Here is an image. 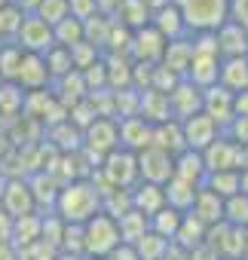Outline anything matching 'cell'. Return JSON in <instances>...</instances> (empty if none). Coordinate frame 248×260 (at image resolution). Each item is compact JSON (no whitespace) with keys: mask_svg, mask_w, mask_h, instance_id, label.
Wrapping results in <instances>:
<instances>
[{"mask_svg":"<svg viewBox=\"0 0 248 260\" xmlns=\"http://www.w3.org/2000/svg\"><path fill=\"white\" fill-rule=\"evenodd\" d=\"M10 236H13V217L0 211V242H10Z\"/></svg>","mask_w":248,"mask_h":260,"instance_id":"11a10c76","label":"cell"},{"mask_svg":"<svg viewBox=\"0 0 248 260\" xmlns=\"http://www.w3.org/2000/svg\"><path fill=\"white\" fill-rule=\"evenodd\" d=\"M150 147H160V150H166L169 156L184 153L187 147H184V135H181V122L169 119V122L153 125V132H150Z\"/></svg>","mask_w":248,"mask_h":260,"instance_id":"d4e9b609","label":"cell"},{"mask_svg":"<svg viewBox=\"0 0 248 260\" xmlns=\"http://www.w3.org/2000/svg\"><path fill=\"white\" fill-rule=\"evenodd\" d=\"M83 74V83H86V92H98V89H107V74H104V61L98 58L92 68L80 71Z\"/></svg>","mask_w":248,"mask_h":260,"instance_id":"7dc6e473","label":"cell"},{"mask_svg":"<svg viewBox=\"0 0 248 260\" xmlns=\"http://www.w3.org/2000/svg\"><path fill=\"white\" fill-rule=\"evenodd\" d=\"M239 193H242V196H248V169H245V172H239Z\"/></svg>","mask_w":248,"mask_h":260,"instance_id":"680465c9","label":"cell"},{"mask_svg":"<svg viewBox=\"0 0 248 260\" xmlns=\"http://www.w3.org/2000/svg\"><path fill=\"white\" fill-rule=\"evenodd\" d=\"M233 116H248V89L233 95Z\"/></svg>","mask_w":248,"mask_h":260,"instance_id":"db71d44e","label":"cell"},{"mask_svg":"<svg viewBox=\"0 0 248 260\" xmlns=\"http://www.w3.org/2000/svg\"><path fill=\"white\" fill-rule=\"evenodd\" d=\"M205 175H208V172H205L199 153L184 150V153L175 156V178H181V181H187V184H193V187H202V184H205Z\"/></svg>","mask_w":248,"mask_h":260,"instance_id":"83f0119b","label":"cell"},{"mask_svg":"<svg viewBox=\"0 0 248 260\" xmlns=\"http://www.w3.org/2000/svg\"><path fill=\"white\" fill-rule=\"evenodd\" d=\"M116 245H119V230H116V220L110 214L98 211L95 217H89L83 223V257L104 260Z\"/></svg>","mask_w":248,"mask_h":260,"instance_id":"3957f363","label":"cell"},{"mask_svg":"<svg viewBox=\"0 0 248 260\" xmlns=\"http://www.w3.org/2000/svg\"><path fill=\"white\" fill-rule=\"evenodd\" d=\"M0 211H4L7 217H13V220L37 211L31 187H28L25 178H7V181H0Z\"/></svg>","mask_w":248,"mask_h":260,"instance_id":"ba28073f","label":"cell"},{"mask_svg":"<svg viewBox=\"0 0 248 260\" xmlns=\"http://www.w3.org/2000/svg\"><path fill=\"white\" fill-rule=\"evenodd\" d=\"M101 211V193L95 190V184L89 178H77V181H68L58 187V196H55V205H52V214L61 217L65 223H74V226H83L89 217H95Z\"/></svg>","mask_w":248,"mask_h":260,"instance_id":"6da1fadb","label":"cell"},{"mask_svg":"<svg viewBox=\"0 0 248 260\" xmlns=\"http://www.w3.org/2000/svg\"><path fill=\"white\" fill-rule=\"evenodd\" d=\"M13 4V0H0V10H4V7H10Z\"/></svg>","mask_w":248,"mask_h":260,"instance_id":"94428289","label":"cell"},{"mask_svg":"<svg viewBox=\"0 0 248 260\" xmlns=\"http://www.w3.org/2000/svg\"><path fill=\"white\" fill-rule=\"evenodd\" d=\"M150 25H153L166 40H181V37H187V25H184L178 7H172V4L163 7V10H157V13L150 16Z\"/></svg>","mask_w":248,"mask_h":260,"instance_id":"4316f807","label":"cell"},{"mask_svg":"<svg viewBox=\"0 0 248 260\" xmlns=\"http://www.w3.org/2000/svg\"><path fill=\"white\" fill-rule=\"evenodd\" d=\"M190 46H193V55H211V58H221V55H218V40H214V31H199V34H190Z\"/></svg>","mask_w":248,"mask_h":260,"instance_id":"bcb514c9","label":"cell"},{"mask_svg":"<svg viewBox=\"0 0 248 260\" xmlns=\"http://www.w3.org/2000/svg\"><path fill=\"white\" fill-rule=\"evenodd\" d=\"M181 135H184V147H187V150L202 153V150H205L218 135H224V132H221V128L199 110V113H193L190 119L181 122Z\"/></svg>","mask_w":248,"mask_h":260,"instance_id":"8fae6325","label":"cell"},{"mask_svg":"<svg viewBox=\"0 0 248 260\" xmlns=\"http://www.w3.org/2000/svg\"><path fill=\"white\" fill-rule=\"evenodd\" d=\"M52 95H55V101L65 107V110H71L74 104H80L89 92H86V83H83V74L80 71H71V74H65L61 80H55L52 86Z\"/></svg>","mask_w":248,"mask_h":260,"instance_id":"7402d4cb","label":"cell"},{"mask_svg":"<svg viewBox=\"0 0 248 260\" xmlns=\"http://www.w3.org/2000/svg\"><path fill=\"white\" fill-rule=\"evenodd\" d=\"M55 260H89V257H83V254H55Z\"/></svg>","mask_w":248,"mask_h":260,"instance_id":"91938a15","label":"cell"},{"mask_svg":"<svg viewBox=\"0 0 248 260\" xmlns=\"http://www.w3.org/2000/svg\"><path fill=\"white\" fill-rule=\"evenodd\" d=\"M116 132H119V147H122V150L141 153L144 147H150V132H153V125L144 122L141 116H129V119H119V122H116Z\"/></svg>","mask_w":248,"mask_h":260,"instance_id":"9a60e30c","label":"cell"},{"mask_svg":"<svg viewBox=\"0 0 248 260\" xmlns=\"http://www.w3.org/2000/svg\"><path fill=\"white\" fill-rule=\"evenodd\" d=\"M163 205H166V193H163V187H157V184H144V181H138V184L132 187V208L141 211L144 217H153Z\"/></svg>","mask_w":248,"mask_h":260,"instance_id":"484cf974","label":"cell"},{"mask_svg":"<svg viewBox=\"0 0 248 260\" xmlns=\"http://www.w3.org/2000/svg\"><path fill=\"white\" fill-rule=\"evenodd\" d=\"M43 64H46V71H49V80H52V83L74 71V64H71V52H68L65 46H52V49L43 55Z\"/></svg>","mask_w":248,"mask_h":260,"instance_id":"f35d334b","label":"cell"},{"mask_svg":"<svg viewBox=\"0 0 248 260\" xmlns=\"http://www.w3.org/2000/svg\"><path fill=\"white\" fill-rule=\"evenodd\" d=\"M190 61H193V46H190V34H187V37H181V40H169V43H166V52H163V61H160V64L169 68L178 80H184Z\"/></svg>","mask_w":248,"mask_h":260,"instance_id":"44dd1931","label":"cell"},{"mask_svg":"<svg viewBox=\"0 0 248 260\" xmlns=\"http://www.w3.org/2000/svg\"><path fill=\"white\" fill-rule=\"evenodd\" d=\"M13 248H28L34 242H40V214H25L13 220V236H10Z\"/></svg>","mask_w":248,"mask_h":260,"instance_id":"1f68e13d","label":"cell"},{"mask_svg":"<svg viewBox=\"0 0 248 260\" xmlns=\"http://www.w3.org/2000/svg\"><path fill=\"white\" fill-rule=\"evenodd\" d=\"M205 233H208V226H205L202 220H196L193 214H184L172 245H178V248H184V251H193V248H199V245L205 242Z\"/></svg>","mask_w":248,"mask_h":260,"instance_id":"f1b7e54d","label":"cell"},{"mask_svg":"<svg viewBox=\"0 0 248 260\" xmlns=\"http://www.w3.org/2000/svg\"><path fill=\"white\" fill-rule=\"evenodd\" d=\"M172 7H178L187 34L218 31L230 19V0H172Z\"/></svg>","mask_w":248,"mask_h":260,"instance_id":"7a4b0ae2","label":"cell"},{"mask_svg":"<svg viewBox=\"0 0 248 260\" xmlns=\"http://www.w3.org/2000/svg\"><path fill=\"white\" fill-rule=\"evenodd\" d=\"M98 178L107 184V187H119V190H132L138 184V156L116 147L113 153H107L101 159V166L95 169Z\"/></svg>","mask_w":248,"mask_h":260,"instance_id":"277c9868","label":"cell"},{"mask_svg":"<svg viewBox=\"0 0 248 260\" xmlns=\"http://www.w3.org/2000/svg\"><path fill=\"white\" fill-rule=\"evenodd\" d=\"M113 22L122 25V28H129V31H138V28L150 25V13L144 10L141 0H122L119 10H116V16H113Z\"/></svg>","mask_w":248,"mask_h":260,"instance_id":"d6a6232c","label":"cell"},{"mask_svg":"<svg viewBox=\"0 0 248 260\" xmlns=\"http://www.w3.org/2000/svg\"><path fill=\"white\" fill-rule=\"evenodd\" d=\"M181 211H175V208H169V205H163L153 217H147V226H150V233H157L160 239H166V242H175V233H178V226H181Z\"/></svg>","mask_w":248,"mask_h":260,"instance_id":"836d02e7","label":"cell"},{"mask_svg":"<svg viewBox=\"0 0 248 260\" xmlns=\"http://www.w3.org/2000/svg\"><path fill=\"white\" fill-rule=\"evenodd\" d=\"M218 71H221V58H211V55H193V61H190L184 80L202 92V89H208V86H218Z\"/></svg>","mask_w":248,"mask_h":260,"instance_id":"603a6c76","label":"cell"},{"mask_svg":"<svg viewBox=\"0 0 248 260\" xmlns=\"http://www.w3.org/2000/svg\"><path fill=\"white\" fill-rule=\"evenodd\" d=\"M22 10L19 7H4L0 10V43H13L16 40V31H19V25H22Z\"/></svg>","mask_w":248,"mask_h":260,"instance_id":"7bdbcfd3","label":"cell"},{"mask_svg":"<svg viewBox=\"0 0 248 260\" xmlns=\"http://www.w3.org/2000/svg\"><path fill=\"white\" fill-rule=\"evenodd\" d=\"M98 10H95V0H68V16L77 19V22H86L92 19Z\"/></svg>","mask_w":248,"mask_h":260,"instance_id":"681fc988","label":"cell"},{"mask_svg":"<svg viewBox=\"0 0 248 260\" xmlns=\"http://www.w3.org/2000/svg\"><path fill=\"white\" fill-rule=\"evenodd\" d=\"M224 223H230V226H245V230H248V196L236 193V196L224 199Z\"/></svg>","mask_w":248,"mask_h":260,"instance_id":"60d3db41","label":"cell"},{"mask_svg":"<svg viewBox=\"0 0 248 260\" xmlns=\"http://www.w3.org/2000/svg\"><path fill=\"white\" fill-rule=\"evenodd\" d=\"M25 92L16 83H0V116H16L22 113Z\"/></svg>","mask_w":248,"mask_h":260,"instance_id":"b9f144b4","label":"cell"},{"mask_svg":"<svg viewBox=\"0 0 248 260\" xmlns=\"http://www.w3.org/2000/svg\"><path fill=\"white\" fill-rule=\"evenodd\" d=\"M214 40H218V55H221V58L248 55V31L239 28V25L230 22V19L214 31Z\"/></svg>","mask_w":248,"mask_h":260,"instance_id":"2e32d148","label":"cell"},{"mask_svg":"<svg viewBox=\"0 0 248 260\" xmlns=\"http://www.w3.org/2000/svg\"><path fill=\"white\" fill-rule=\"evenodd\" d=\"M138 156V181L144 184H157V187H166L172 178H175V156H169L166 150L160 147H144Z\"/></svg>","mask_w":248,"mask_h":260,"instance_id":"52a82bcc","label":"cell"},{"mask_svg":"<svg viewBox=\"0 0 248 260\" xmlns=\"http://www.w3.org/2000/svg\"><path fill=\"white\" fill-rule=\"evenodd\" d=\"M138 116L150 125H160V122H169L172 119V110H169V95L166 92H157V89H144L138 92Z\"/></svg>","mask_w":248,"mask_h":260,"instance_id":"ffe728a7","label":"cell"},{"mask_svg":"<svg viewBox=\"0 0 248 260\" xmlns=\"http://www.w3.org/2000/svg\"><path fill=\"white\" fill-rule=\"evenodd\" d=\"M119 147V132H116V119L98 116L89 128H83V153H89L92 159H104L107 153H113Z\"/></svg>","mask_w":248,"mask_h":260,"instance_id":"5b68a950","label":"cell"},{"mask_svg":"<svg viewBox=\"0 0 248 260\" xmlns=\"http://www.w3.org/2000/svg\"><path fill=\"white\" fill-rule=\"evenodd\" d=\"M13 43H16L22 52H31V55H46V52L55 46V40H52V28H49L43 19H37L34 13L22 16V25H19Z\"/></svg>","mask_w":248,"mask_h":260,"instance_id":"8992f818","label":"cell"},{"mask_svg":"<svg viewBox=\"0 0 248 260\" xmlns=\"http://www.w3.org/2000/svg\"><path fill=\"white\" fill-rule=\"evenodd\" d=\"M119 4H122V0H95V10H98V16H104V19H113L116 10H119Z\"/></svg>","mask_w":248,"mask_h":260,"instance_id":"f5cc1de1","label":"cell"},{"mask_svg":"<svg viewBox=\"0 0 248 260\" xmlns=\"http://www.w3.org/2000/svg\"><path fill=\"white\" fill-rule=\"evenodd\" d=\"M68 52H71V64H74V71H86V68H92V64L101 58V52H98L95 46L83 43V40H80V43H74Z\"/></svg>","mask_w":248,"mask_h":260,"instance_id":"f6af8a7d","label":"cell"},{"mask_svg":"<svg viewBox=\"0 0 248 260\" xmlns=\"http://www.w3.org/2000/svg\"><path fill=\"white\" fill-rule=\"evenodd\" d=\"M22 49L16 43H0V83H13L16 71L22 64Z\"/></svg>","mask_w":248,"mask_h":260,"instance_id":"74e56055","label":"cell"},{"mask_svg":"<svg viewBox=\"0 0 248 260\" xmlns=\"http://www.w3.org/2000/svg\"><path fill=\"white\" fill-rule=\"evenodd\" d=\"M196 190H199V187H193V184H187V181H181V178H172V181L163 187V193H166V205L175 208V211H181V214H187L190 205H193Z\"/></svg>","mask_w":248,"mask_h":260,"instance_id":"f546056e","label":"cell"},{"mask_svg":"<svg viewBox=\"0 0 248 260\" xmlns=\"http://www.w3.org/2000/svg\"><path fill=\"white\" fill-rule=\"evenodd\" d=\"M230 22L248 31V0H230Z\"/></svg>","mask_w":248,"mask_h":260,"instance_id":"f907efd6","label":"cell"},{"mask_svg":"<svg viewBox=\"0 0 248 260\" xmlns=\"http://www.w3.org/2000/svg\"><path fill=\"white\" fill-rule=\"evenodd\" d=\"M116 230H119V242H122V245H135L150 226H147V217H144L141 211L129 208L126 214H119V217H116Z\"/></svg>","mask_w":248,"mask_h":260,"instance_id":"4dcf8cb0","label":"cell"},{"mask_svg":"<svg viewBox=\"0 0 248 260\" xmlns=\"http://www.w3.org/2000/svg\"><path fill=\"white\" fill-rule=\"evenodd\" d=\"M202 113L221 128V132H227V125L233 122V95L224 86L202 89Z\"/></svg>","mask_w":248,"mask_h":260,"instance_id":"7c38bea8","label":"cell"},{"mask_svg":"<svg viewBox=\"0 0 248 260\" xmlns=\"http://www.w3.org/2000/svg\"><path fill=\"white\" fill-rule=\"evenodd\" d=\"M169 245H172V242H166V239H160L157 233H150V230H147V233L132 245V248L138 251V260H163V257H166V251H169Z\"/></svg>","mask_w":248,"mask_h":260,"instance_id":"8d00e7d4","label":"cell"},{"mask_svg":"<svg viewBox=\"0 0 248 260\" xmlns=\"http://www.w3.org/2000/svg\"><path fill=\"white\" fill-rule=\"evenodd\" d=\"M218 86H224L230 95H239V92H245V89H248V55L221 58Z\"/></svg>","mask_w":248,"mask_h":260,"instance_id":"ac0fdd59","label":"cell"},{"mask_svg":"<svg viewBox=\"0 0 248 260\" xmlns=\"http://www.w3.org/2000/svg\"><path fill=\"white\" fill-rule=\"evenodd\" d=\"M202 187H208L221 199H230L239 193V172H211V175H205Z\"/></svg>","mask_w":248,"mask_h":260,"instance_id":"d590c367","label":"cell"},{"mask_svg":"<svg viewBox=\"0 0 248 260\" xmlns=\"http://www.w3.org/2000/svg\"><path fill=\"white\" fill-rule=\"evenodd\" d=\"M34 16L43 19L49 28H55L61 19H68V0H40V7H37Z\"/></svg>","mask_w":248,"mask_h":260,"instance_id":"ee69618b","label":"cell"},{"mask_svg":"<svg viewBox=\"0 0 248 260\" xmlns=\"http://www.w3.org/2000/svg\"><path fill=\"white\" fill-rule=\"evenodd\" d=\"M13 83H16L22 92H40V89H49L52 80H49V71H46V64H43V55H31V52H25Z\"/></svg>","mask_w":248,"mask_h":260,"instance_id":"4fadbf2b","label":"cell"},{"mask_svg":"<svg viewBox=\"0 0 248 260\" xmlns=\"http://www.w3.org/2000/svg\"><path fill=\"white\" fill-rule=\"evenodd\" d=\"M52 40H55V46H65V49H71L74 43H80L83 40V22H77V19H61L55 28H52Z\"/></svg>","mask_w":248,"mask_h":260,"instance_id":"ab89813d","label":"cell"},{"mask_svg":"<svg viewBox=\"0 0 248 260\" xmlns=\"http://www.w3.org/2000/svg\"><path fill=\"white\" fill-rule=\"evenodd\" d=\"M166 37L153 28V25H144L138 31H132V43H129V58L135 64H160L163 61V52H166Z\"/></svg>","mask_w":248,"mask_h":260,"instance_id":"9c48e42d","label":"cell"},{"mask_svg":"<svg viewBox=\"0 0 248 260\" xmlns=\"http://www.w3.org/2000/svg\"><path fill=\"white\" fill-rule=\"evenodd\" d=\"M187 214H193V217L202 220L205 226H218V223H224V199L214 196L208 187H199Z\"/></svg>","mask_w":248,"mask_h":260,"instance_id":"e0dca14e","label":"cell"},{"mask_svg":"<svg viewBox=\"0 0 248 260\" xmlns=\"http://www.w3.org/2000/svg\"><path fill=\"white\" fill-rule=\"evenodd\" d=\"M101 61H104V74H107V89L110 92L132 89V58L129 55H101Z\"/></svg>","mask_w":248,"mask_h":260,"instance_id":"cb8c5ba5","label":"cell"},{"mask_svg":"<svg viewBox=\"0 0 248 260\" xmlns=\"http://www.w3.org/2000/svg\"><path fill=\"white\" fill-rule=\"evenodd\" d=\"M199 156H202V166L208 175L211 172H239V144L230 141L227 135H218Z\"/></svg>","mask_w":248,"mask_h":260,"instance_id":"30bf717a","label":"cell"},{"mask_svg":"<svg viewBox=\"0 0 248 260\" xmlns=\"http://www.w3.org/2000/svg\"><path fill=\"white\" fill-rule=\"evenodd\" d=\"M181 80L169 71V68H163V64H153V77H150V89H157V92H172L175 86H178Z\"/></svg>","mask_w":248,"mask_h":260,"instance_id":"c3c4849f","label":"cell"},{"mask_svg":"<svg viewBox=\"0 0 248 260\" xmlns=\"http://www.w3.org/2000/svg\"><path fill=\"white\" fill-rule=\"evenodd\" d=\"M107 34H110V19H104V16L95 13L92 19L83 22V43L95 46L98 52H104V46H107Z\"/></svg>","mask_w":248,"mask_h":260,"instance_id":"e575fe53","label":"cell"},{"mask_svg":"<svg viewBox=\"0 0 248 260\" xmlns=\"http://www.w3.org/2000/svg\"><path fill=\"white\" fill-rule=\"evenodd\" d=\"M46 260H55V257H46Z\"/></svg>","mask_w":248,"mask_h":260,"instance_id":"6125c7cd","label":"cell"},{"mask_svg":"<svg viewBox=\"0 0 248 260\" xmlns=\"http://www.w3.org/2000/svg\"><path fill=\"white\" fill-rule=\"evenodd\" d=\"M104 260H138V251H135L132 245H122V242H119V245L104 257Z\"/></svg>","mask_w":248,"mask_h":260,"instance_id":"816d5d0a","label":"cell"},{"mask_svg":"<svg viewBox=\"0 0 248 260\" xmlns=\"http://www.w3.org/2000/svg\"><path fill=\"white\" fill-rule=\"evenodd\" d=\"M43 144H49V147H52L55 153H61V156H71V153H80V150H83V132H80V128H74V125L65 119V122L46 128V141H43Z\"/></svg>","mask_w":248,"mask_h":260,"instance_id":"d6986e66","label":"cell"},{"mask_svg":"<svg viewBox=\"0 0 248 260\" xmlns=\"http://www.w3.org/2000/svg\"><path fill=\"white\" fill-rule=\"evenodd\" d=\"M141 4H144V10H147V13L153 16L157 10H163V7H169V4H172V0H141Z\"/></svg>","mask_w":248,"mask_h":260,"instance_id":"6f0895ef","label":"cell"},{"mask_svg":"<svg viewBox=\"0 0 248 260\" xmlns=\"http://www.w3.org/2000/svg\"><path fill=\"white\" fill-rule=\"evenodd\" d=\"M169 110H172V119H175V122L190 119L193 113L202 110V92H199L196 86H190L187 80H181V83L169 92Z\"/></svg>","mask_w":248,"mask_h":260,"instance_id":"5bb4252c","label":"cell"},{"mask_svg":"<svg viewBox=\"0 0 248 260\" xmlns=\"http://www.w3.org/2000/svg\"><path fill=\"white\" fill-rule=\"evenodd\" d=\"M0 260H19V254H16V248H13V242H0Z\"/></svg>","mask_w":248,"mask_h":260,"instance_id":"9f6ffc18","label":"cell"}]
</instances>
